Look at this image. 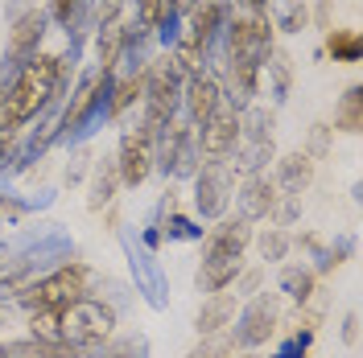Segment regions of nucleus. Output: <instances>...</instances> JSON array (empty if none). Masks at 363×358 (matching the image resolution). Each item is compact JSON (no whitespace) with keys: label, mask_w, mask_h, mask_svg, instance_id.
Masks as SVG:
<instances>
[{"label":"nucleus","mask_w":363,"mask_h":358,"mask_svg":"<svg viewBox=\"0 0 363 358\" xmlns=\"http://www.w3.org/2000/svg\"><path fill=\"white\" fill-rule=\"evenodd\" d=\"M67 79V58L58 54H38L29 58L17 79L4 91V103H0V132L4 136H21V128L58 99V87Z\"/></svg>","instance_id":"f257e3e1"},{"label":"nucleus","mask_w":363,"mask_h":358,"mask_svg":"<svg viewBox=\"0 0 363 358\" xmlns=\"http://www.w3.org/2000/svg\"><path fill=\"white\" fill-rule=\"evenodd\" d=\"M74 260V243L67 231L45 226V231H25L13 243H0V289H25L38 276L62 268Z\"/></svg>","instance_id":"f03ea898"},{"label":"nucleus","mask_w":363,"mask_h":358,"mask_svg":"<svg viewBox=\"0 0 363 358\" xmlns=\"http://www.w3.org/2000/svg\"><path fill=\"white\" fill-rule=\"evenodd\" d=\"M116 330V309L104 301L79 296L62 309L50 313H33V337L54 342V346H70V350H91Z\"/></svg>","instance_id":"7ed1b4c3"},{"label":"nucleus","mask_w":363,"mask_h":358,"mask_svg":"<svg viewBox=\"0 0 363 358\" xmlns=\"http://www.w3.org/2000/svg\"><path fill=\"white\" fill-rule=\"evenodd\" d=\"M248 243H252V226L244 219H227V223L215 226L211 239H206L203 268H199V292H223L227 284H235Z\"/></svg>","instance_id":"20e7f679"},{"label":"nucleus","mask_w":363,"mask_h":358,"mask_svg":"<svg viewBox=\"0 0 363 358\" xmlns=\"http://www.w3.org/2000/svg\"><path fill=\"white\" fill-rule=\"evenodd\" d=\"M182 87H186V74L174 67V58L165 54L157 62H149L145 67V128L157 136L165 124H174L178 120V108H182Z\"/></svg>","instance_id":"39448f33"},{"label":"nucleus","mask_w":363,"mask_h":358,"mask_svg":"<svg viewBox=\"0 0 363 358\" xmlns=\"http://www.w3.org/2000/svg\"><path fill=\"white\" fill-rule=\"evenodd\" d=\"M87 284H91V272L83 264H62V268L38 276L33 284H25L17 292V305L29 309V313H50V309H62L70 301H79L87 292Z\"/></svg>","instance_id":"423d86ee"},{"label":"nucleus","mask_w":363,"mask_h":358,"mask_svg":"<svg viewBox=\"0 0 363 358\" xmlns=\"http://www.w3.org/2000/svg\"><path fill=\"white\" fill-rule=\"evenodd\" d=\"M153 165H157L165 178H194L199 165H203V153H199V128L190 124H165L157 136H153Z\"/></svg>","instance_id":"0eeeda50"},{"label":"nucleus","mask_w":363,"mask_h":358,"mask_svg":"<svg viewBox=\"0 0 363 358\" xmlns=\"http://www.w3.org/2000/svg\"><path fill=\"white\" fill-rule=\"evenodd\" d=\"M120 247H124L128 272H133V280H136V292H140L153 309H169V280H165L161 260L140 243V235H136L133 226H124V231H120Z\"/></svg>","instance_id":"6e6552de"},{"label":"nucleus","mask_w":363,"mask_h":358,"mask_svg":"<svg viewBox=\"0 0 363 358\" xmlns=\"http://www.w3.org/2000/svg\"><path fill=\"white\" fill-rule=\"evenodd\" d=\"M227 37V58L264 67L272 58V21L269 13H235L223 29Z\"/></svg>","instance_id":"1a4fd4ad"},{"label":"nucleus","mask_w":363,"mask_h":358,"mask_svg":"<svg viewBox=\"0 0 363 358\" xmlns=\"http://www.w3.org/2000/svg\"><path fill=\"white\" fill-rule=\"evenodd\" d=\"M240 120V140L231 149V169H244V173H260L272 161V115L264 108H244Z\"/></svg>","instance_id":"9d476101"},{"label":"nucleus","mask_w":363,"mask_h":358,"mask_svg":"<svg viewBox=\"0 0 363 358\" xmlns=\"http://www.w3.org/2000/svg\"><path fill=\"white\" fill-rule=\"evenodd\" d=\"M235 194V169L231 161H203V169L194 173V206L203 219H223Z\"/></svg>","instance_id":"9b49d317"},{"label":"nucleus","mask_w":363,"mask_h":358,"mask_svg":"<svg viewBox=\"0 0 363 358\" xmlns=\"http://www.w3.org/2000/svg\"><path fill=\"white\" fill-rule=\"evenodd\" d=\"M153 173V132L145 124H133L120 136V153H116V178L124 185H140Z\"/></svg>","instance_id":"f8f14e48"},{"label":"nucleus","mask_w":363,"mask_h":358,"mask_svg":"<svg viewBox=\"0 0 363 358\" xmlns=\"http://www.w3.org/2000/svg\"><path fill=\"white\" fill-rule=\"evenodd\" d=\"M272 330H277V296L260 292L240 309L235 325H231V342L235 346H260V342H269Z\"/></svg>","instance_id":"ddd939ff"},{"label":"nucleus","mask_w":363,"mask_h":358,"mask_svg":"<svg viewBox=\"0 0 363 358\" xmlns=\"http://www.w3.org/2000/svg\"><path fill=\"white\" fill-rule=\"evenodd\" d=\"M235 140H240V112L227 108V103H219L215 115L199 128V153H203L206 161H227L231 149H235Z\"/></svg>","instance_id":"4468645a"},{"label":"nucleus","mask_w":363,"mask_h":358,"mask_svg":"<svg viewBox=\"0 0 363 358\" xmlns=\"http://www.w3.org/2000/svg\"><path fill=\"white\" fill-rule=\"evenodd\" d=\"M223 103V87H219V79L215 74H190L186 79V87H182V108H186V120H190V128H203L206 120L215 115V108Z\"/></svg>","instance_id":"2eb2a0df"},{"label":"nucleus","mask_w":363,"mask_h":358,"mask_svg":"<svg viewBox=\"0 0 363 358\" xmlns=\"http://www.w3.org/2000/svg\"><path fill=\"white\" fill-rule=\"evenodd\" d=\"M277 185H272V178H264V173H248V181H244V190L235 194V206H240V219L244 223H252V219H269L272 210H277Z\"/></svg>","instance_id":"dca6fc26"},{"label":"nucleus","mask_w":363,"mask_h":358,"mask_svg":"<svg viewBox=\"0 0 363 358\" xmlns=\"http://www.w3.org/2000/svg\"><path fill=\"white\" fill-rule=\"evenodd\" d=\"M42 37H45V13H25L21 21L13 25V33H9V58L25 67L29 58H38Z\"/></svg>","instance_id":"f3484780"},{"label":"nucleus","mask_w":363,"mask_h":358,"mask_svg":"<svg viewBox=\"0 0 363 358\" xmlns=\"http://www.w3.org/2000/svg\"><path fill=\"white\" fill-rule=\"evenodd\" d=\"M310 181H314V161L306 157V153H289V157L277 165L272 185L281 190V198H301L310 190Z\"/></svg>","instance_id":"a211bd4d"},{"label":"nucleus","mask_w":363,"mask_h":358,"mask_svg":"<svg viewBox=\"0 0 363 358\" xmlns=\"http://www.w3.org/2000/svg\"><path fill=\"white\" fill-rule=\"evenodd\" d=\"M0 358H91V350H70V346H54L42 337H21V342H0Z\"/></svg>","instance_id":"6ab92c4d"},{"label":"nucleus","mask_w":363,"mask_h":358,"mask_svg":"<svg viewBox=\"0 0 363 358\" xmlns=\"http://www.w3.org/2000/svg\"><path fill=\"white\" fill-rule=\"evenodd\" d=\"M235 317V292H211L199 309V334H219L227 321Z\"/></svg>","instance_id":"aec40b11"},{"label":"nucleus","mask_w":363,"mask_h":358,"mask_svg":"<svg viewBox=\"0 0 363 358\" xmlns=\"http://www.w3.org/2000/svg\"><path fill=\"white\" fill-rule=\"evenodd\" d=\"M120 45H124V21H99V37H95V50H99V70H116L120 62Z\"/></svg>","instance_id":"412c9836"},{"label":"nucleus","mask_w":363,"mask_h":358,"mask_svg":"<svg viewBox=\"0 0 363 358\" xmlns=\"http://www.w3.org/2000/svg\"><path fill=\"white\" fill-rule=\"evenodd\" d=\"M116 194V161H99L95 165V181H91V198L87 206L91 210H104Z\"/></svg>","instance_id":"4be33fe9"},{"label":"nucleus","mask_w":363,"mask_h":358,"mask_svg":"<svg viewBox=\"0 0 363 358\" xmlns=\"http://www.w3.org/2000/svg\"><path fill=\"white\" fill-rule=\"evenodd\" d=\"M145 95V70H136V74H124V79H116L112 87V115L128 112L136 99Z\"/></svg>","instance_id":"5701e85b"},{"label":"nucleus","mask_w":363,"mask_h":358,"mask_svg":"<svg viewBox=\"0 0 363 358\" xmlns=\"http://www.w3.org/2000/svg\"><path fill=\"white\" fill-rule=\"evenodd\" d=\"M326 50H330L335 62H359L363 58V37L351 33V29H335V33L326 37Z\"/></svg>","instance_id":"b1692460"},{"label":"nucleus","mask_w":363,"mask_h":358,"mask_svg":"<svg viewBox=\"0 0 363 358\" xmlns=\"http://www.w3.org/2000/svg\"><path fill=\"white\" fill-rule=\"evenodd\" d=\"M281 292L294 296V301H310V292H314V272L310 268H285L281 272Z\"/></svg>","instance_id":"393cba45"},{"label":"nucleus","mask_w":363,"mask_h":358,"mask_svg":"<svg viewBox=\"0 0 363 358\" xmlns=\"http://www.w3.org/2000/svg\"><path fill=\"white\" fill-rule=\"evenodd\" d=\"M359 103H363V91H359V87H351L347 95H342V108H339V128H347V132H359V128H363Z\"/></svg>","instance_id":"a878e982"},{"label":"nucleus","mask_w":363,"mask_h":358,"mask_svg":"<svg viewBox=\"0 0 363 358\" xmlns=\"http://www.w3.org/2000/svg\"><path fill=\"white\" fill-rule=\"evenodd\" d=\"M99 358H149V342H145V334L120 337V342H116V346H108Z\"/></svg>","instance_id":"bb28decb"},{"label":"nucleus","mask_w":363,"mask_h":358,"mask_svg":"<svg viewBox=\"0 0 363 358\" xmlns=\"http://www.w3.org/2000/svg\"><path fill=\"white\" fill-rule=\"evenodd\" d=\"M310 342H314V330H297V334H289L272 350V358H306L310 354Z\"/></svg>","instance_id":"cd10ccee"},{"label":"nucleus","mask_w":363,"mask_h":358,"mask_svg":"<svg viewBox=\"0 0 363 358\" xmlns=\"http://www.w3.org/2000/svg\"><path fill=\"white\" fill-rule=\"evenodd\" d=\"M264 70L272 74V99L281 103V99L289 95V58H281V54H272L269 62H264Z\"/></svg>","instance_id":"c85d7f7f"},{"label":"nucleus","mask_w":363,"mask_h":358,"mask_svg":"<svg viewBox=\"0 0 363 358\" xmlns=\"http://www.w3.org/2000/svg\"><path fill=\"white\" fill-rule=\"evenodd\" d=\"M165 231H157V235H165V239H203V226H194L186 214H174L169 210V223H161Z\"/></svg>","instance_id":"c756f323"},{"label":"nucleus","mask_w":363,"mask_h":358,"mask_svg":"<svg viewBox=\"0 0 363 358\" xmlns=\"http://www.w3.org/2000/svg\"><path fill=\"white\" fill-rule=\"evenodd\" d=\"M231 350H235V342H231V337L206 334V342H199V346H194V350H190L186 358H227Z\"/></svg>","instance_id":"7c9ffc66"},{"label":"nucleus","mask_w":363,"mask_h":358,"mask_svg":"<svg viewBox=\"0 0 363 358\" xmlns=\"http://www.w3.org/2000/svg\"><path fill=\"white\" fill-rule=\"evenodd\" d=\"M165 17V0H136V21L145 29H157Z\"/></svg>","instance_id":"2f4dec72"},{"label":"nucleus","mask_w":363,"mask_h":358,"mask_svg":"<svg viewBox=\"0 0 363 358\" xmlns=\"http://www.w3.org/2000/svg\"><path fill=\"white\" fill-rule=\"evenodd\" d=\"M285 247H289V235H285V231H272V235L260 239V255L272 264V260H281V255H285Z\"/></svg>","instance_id":"473e14b6"},{"label":"nucleus","mask_w":363,"mask_h":358,"mask_svg":"<svg viewBox=\"0 0 363 358\" xmlns=\"http://www.w3.org/2000/svg\"><path fill=\"white\" fill-rule=\"evenodd\" d=\"M301 25H306V8H301V4H285V8H281V29L294 33V29H301Z\"/></svg>","instance_id":"72a5a7b5"},{"label":"nucleus","mask_w":363,"mask_h":358,"mask_svg":"<svg viewBox=\"0 0 363 358\" xmlns=\"http://www.w3.org/2000/svg\"><path fill=\"white\" fill-rule=\"evenodd\" d=\"M17 70H21V62H13V58H4V62H0V103H4V91H9V83L17 79Z\"/></svg>","instance_id":"f704fd0d"},{"label":"nucleus","mask_w":363,"mask_h":358,"mask_svg":"<svg viewBox=\"0 0 363 358\" xmlns=\"http://www.w3.org/2000/svg\"><path fill=\"white\" fill-rule=\"evenodd\" d=\"M235 13H269V0H231Z\"/></svg>","instance_id":"c9c22d12"},{"label":"nucleus","mask_w":363,"mask_h":358,"mask_svg":"<svg viewBox=\"0 0 363 358\" xmlns=\"http://www.w3.org/2000/svg\"><path fill=\"white\" fill-rule=\"evenodd\" d=\"M355 325H359V317L351 313V317H347V330H342V337H347V342H355Z\"/></svg>","instance_id":"e433bc0d"}]
</instances>
